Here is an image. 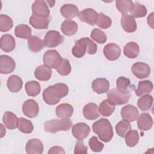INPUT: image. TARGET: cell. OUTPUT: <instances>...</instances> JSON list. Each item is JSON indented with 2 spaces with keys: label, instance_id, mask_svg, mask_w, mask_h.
I'll list each match as a JSON object with an SVG mask.
<instances>
[{
  "label": "cell",
  "instance_id": "6da1fadb",
  "mask_svg": "<svg viewBox=\"0 0 154 154\" xmlns=\"http://www.w3.org/2000/svg\"><path fill=\"white\" fill-rule=\"evenodd\" d=\"M69 93V87L64 83H57L50 85L44 90L43 99L45 102L49 105L58 103L61 98L64 97Z\"/></svg>",
  "mask_w": 154,
  "mask_h": 154
},
{
  "label": "cell",
  "instance_id": "d6a6232c",
  "mask_svg": "<svg viewBox=\"0 0 154 154\" xmlns=\"http://www.w3.org/2000/svg\"><path fill=\"white\" fill-rule=\"evenodd\" d=\"M153 103V97L149 94L142 96L138 99L137 102V106L141 111H149Z\"/></svg>",
  "mask_w": 154,
  "mask_h": 154
},
{
  "label": "cell",
  "instance_id": "ffe728a7",
  "mask_svg": "<svg viewBox=\"0 0 154 154\" xmlns=\"http://www.w3.org/2000/svg\"><path fill=\"white\" fill-rule=\"evenodd\" d=\"M137 126L140 130L147 131L153 126V119L148 113H141L137 118Z\"/></svg>",
  "mask_w": 154,
  "mask_h": 154
},
{
  "label": "cell",
  "instance_id": "836d02e7",
  "mask_svg": "<svg viewBox=\"0 0 154 154\" xmlns=\"http://www.w3.org/2000/svg\"><path fill=\"white\" fill-rule=\"evenodd\" d=\"M25 88L26 94L29 96L31 97H35L37 96L41 91L40 84L35 81H31L27 82L25 84Z\"/></svg>",
  "mask_w": 154,
  "mask_h": 154
},
{
  "label": "cell",
  "instance_id": "f1b7e54d",
  "mask_svg": "<svg viewBox=\"0 0 154 154\" xmlns=\"http://www.w3.org/2000/svg\"><path fill=\"white\" fill-rule=\"evenodd\" d=\"M140 53V48L138 45L134 42H130L126 43L123 48V54L128 58L134 59L138 57Z\"/></svg>",
  "mask_w": 154,
  "mask_h": 154
},
{
  "label": "cell",
  "instance_id": "8d00e7d4",
  "mask_svg": "<svg viewBox=\"0 0 154 154\" xmlns=\"http://www.w3.org/2000/svg\"><path fill=\"white\" fill-rule=\"evenodd\" d=\"M18 129L25 134H30L34 130V126L32 123L23 117H20L18 122Z\"/></svg>",
  "mask_w": 154,
  "mask_h": 154
},
{
  "label": "cell",
  "instance_id": "2e32d148",
  "mask_svg": "<svg viewBox=\"0 0 154 154\" xmlns=\"http://www.w3.org/2000/svg\"><path fill=\"white\" fill-rule=\"evenodd\" d=\"M93 90L97 94H103L108 91L109 82L106 78H97L93 80L91 84Z\"/></svg>",
  "mask_w": 154,
  "mask_h": 154
},
{
  "label": "cell",
  "instance_id": "7a4b0ae2",
  "mask_svg": "<svg viewBox=\"0 0 154 154\" xmlns=\"http://www.w3.org/2000/svg\"><path fill=\"white\" fill-rule=\"evenodd\" d=\"M97 46L94 42L88 37H83L75 42L72 49V53L76 58H82L87 52L89 55L96 53Z\"/></svg>",
  "mask_w": 154,
  "mask_h": 154
},
{
  "label": "cell",
  "instance_id": "603a6c76",
  "mask_svg": "<svg viewBox=\"0 0 154 154\" xmlns=\"http://www.w3.org/2000/svg\"><path fill=\"white\" fill-rule=\"evenodd\" d=\"M55 113L58 117L61 119H69L73 113V108L69 103H61L56 107Z\"/></svg>",
  "mask_w": 154,
  "mask_h": 154
},
{
  "label": "cell",
  "instance_id": "60d3db41",
  "mask_svg": "<svg viewBox=\"0 0 154 154\" xmlns=\"http://www.w3.org/2000/svg\"><path fill=\"white\" fill-rule=\"evenodd\" d=\"M13 26V20L5 14L0 15V31L1 32L8 31Z\"/></svg>",
  "mask_w": 154,
  "mask_h": 154
},
{
  "label": "cell",
  "instance_id": "277c9868",
  "mask_svg": "<svg viewBox=\"0 0 154 154\" xmlns=\"http://www.w3.org/2000/svg\"><path fill=\"white\" fill-rule=\"evenodd\" d=\"M72 125V123L69 119H55L46 122L44 124V128L46 132L55 133L58 131L69 130Z\"/></svg>",
  "mask_w": 154,
  "mask_h": 154
},
{
  "label": "cell",
  "instance_id": "83f0119b",
  "mask_svg": "<svg viewBox=\"0 0 154 154\" xmlns=\"http://www.w3.org/2000/svg\"><path fill=\"white\" fill-rule=\"evenodd\" d=\"M78 24L73 20L66 19L63 22L61 25V30L62 32L67 36H72L78 30Z\"/></svg>",
  "mask_w": 154,
  "mask_h": 154
},
{
  "label": "cell",
  "instance_id": "5bb4252c",
  "mask_svg": "<svg viewBox=\"0 0 154 154\" xmlns=\"http://www.w3.org/2000/svg\"><path fill=\"white\" fill-rule=\"evenodd\" d=\"M90 132V126L85 123H77L75 124L72 129L73 137L77 140H83L86 138Z\"/></svg>",
  "mask_w": 154,
  "mask_h": 154
},
{
  "label": "cell",
  "instance_id": "7dc6e473",
  "mask_svg": "<svg viewBox=\"0 0 154 154\" xmlns=\"http://www.w3.org/2000/svg\"><path fill=\"white\" fill-rule=\"evenodd\" d=\"M87 147L85 146L82 140H78L75 146L74 153L75 154H82L87 153Z\"/></svg>",
  "mask_w": 154,
  "mask_h": 154
},
{
  "label": "cell",
  "instance_id": "cb8c5ba5",
  "mask_svg": "<svg viewBox=\"0 0 154 154\" xmlns=\"http://www.w3.org/2000/svg\"><path fill=\"white\" fill-rule=\"evenodd\" d=\"M50 22V17H38L32 15L29 19V24L37 29H43L48 28Z\"/></svg>",
  "mask_w": 154,
  "mask_h": 154
},
{
  "label": "cell",
  "instance_id": "1f68e13d",
  "mask_svg": "<svg viewBox=\"0 0 154 154\" xmlns=\"http://www.w3.org/2000/svg\"><path fill=\"white\" fill-rule=\"evenodd\" d=\"M115 109V104L109 99L103 100L99 105V113L104 117L111 116Z\"/></svg>",
  "mask_w": 154,
  "mask_h": 154
},
{
  "label": "cell",
  "instance_id": "7402d4cb",
  "mask_svg": "<svg viewBox=\"0 0 154 154\" xmlns=\"http://www.w3.org/2000/svg\"><path fill=\"white\" fill-rule=\"evenodd\" d=\"M34 75L36 79L42 81H47L49 80L52 76L51 68L45 64L40 65L35 70Z\"/></svg>",
  "mask_w": 154,
  "mask_h": 154
},
{
  "label": "cell",
  "instance_id": "e575fe53",
  "mask_svg": "<svg viewBox=\"0 0 154 154\" xmlns=\"http://www.w3.org/2000/svg\"><path fill=\"white\" fill-rule=\"evenodd\" d=\"M14 34L17 37L28 39L31 35V29L25 24H20L14 29Z\"/></svg>",
  "mask_w": 154,
  "mask_h": 154
},
{
  "label": "cell",
  "instance_id": "5b68a950",
  "mask_svg": "<svg viewBox=\"0 0 154 154\" xmlns=\"http://www.w3.org/2000/svg\"><path fill=\"white\" fill-rule=\"evenodd\" d=\"M131 96V91L124 93L119 91L117 88H112L107 94L108 99L115 105H123L128 103Z\"/></svg>",
  "mask_w": 154,
  "mask_h": 154
},
{
  "label": "cell",
  "instance_id": "8992f818",
  "mask_svg": "<svg viewBox=\"0 0 154 154\" xmlns=\"http://www.w3.org/2000/svg\"><path fill=\"white\" fill-rule=\"evenodd\" d=\"M62 58L60 54L54 49L48 50L45 52L43 57V61L47 66L56 69L59 66Z\"/></svg>",
  "mask_w": 154,
  "mask_h": 154
},
{
  "label": "cell",
  "instance_id": "d590c367",
  "mask_svg": "<svg viewBox=\"0 0 154 154\" xmlns=\"http://www.w3.org/2000/svg\"><path fill=\"white\" fill-rule=\"evenodd\" d=\"M124 137L126 145L130 147L135 146L138 144L140 139V136L137 130L131 129L126 133Z\"/></svg>",
  "mask_w": 154,
  "mask_h": 154
},
{
  "label": "cell",
  "instance_id": "f546056e",
  "mask_svg": "<svg viewBox=\"0 0 154 154\" xmlns=\"http://www.w3.org/2000/svg\"><path fill=\"white\" fill-rule=\"evenodd\" d=\"M153 83L150 81H141L138 82V87L135 91L137 96L140 97L150 93L153 90Z\"/></svg>",
  "mask_w": 154,
  "mask_h": 154
},
{
  "label": "cell",
  "instance_id": "44dd1931",
  "mask_svg": "<svg viewBox=\"0 0 154 154\" xmlns=\"http://www.w3.org/2000/svg\"><path fill=\"white\" fill-rule=\"evenodd\" d=\"M15 46V39L13 35L5 34L1 36L0 40V47L3 51L5 52H11L14 49Z\"/></svg>",
  "mask_w": 154,
  "mask_h": 154
},
{
  "label": "cell",
  "instance_id": "e0dca14e",
  "mask_svg": "<svg viewBox=\"0 0 154 154\" xmlns=\"http://www.w3.org/2000/svg\"><path fill=\"white\" fill-rule=\"evenodd\" d=\"M44 149L42 142L37 138L31 139L27 141L25 146L26 152L28 154H41Z\"/></svg>",
  "mask_w": 154,
  "mask_h": 154
},
{
  "label": "cell",
  "instance_id": "74e56055",
  "mask_svg": "<svg viewBox=\"0 0 154 154\" xmlns=\"http://www.w3.org/2000/svg\"><path fill=\"white\" fill-rule=\"evenodd\" d=\"M147 11L146 7L144 5L137 2L133 5L131 11V16L134 18L143 17L147 14Z\"/></svg>",
  "mask_w": 154,
  "mask_h": 154
},
{
  "label": "cell",
  "instance_id": "3957f363",
  "mask_svg": "<svg viewBox=\"0 0 154 154\" xmlns=\"http://www.w3.org/2000/svg\"><path fill=\"white\" fill-rule=\"evenodd\" d=\"M92 128L101 141L107 143L112 140L114 135L112 127L108 119H100L93 124Z\"/></svg>",
  "mask_w": 154,
  "mask_h": 154
},
{
  "label": "cell",
  "instance_id": "4316f807",
  "mask_svg": "<svg viewBox=\"0 0 154 154\" xmlns=\"http://www.w3.org/2000/svg\"><path fill=\"white\" fill-rule=\"evenodd\" d=\"M2 121L5 126L8 129H14L18 127L19 119L17 116L12 112H5L2 117Z\"/></svg>",
  "mask_w": 154,
  "mask_h": 154
},
{
  "label": "cell",
  "instance_id": "9c48e42d",
  "mask_svg": "<svg viewBox=\"0 0 154 154\" xmlns=\"http://www.w3.org/2000/svg\"><path fill=\"white\" fill-rule=\"evenodd\" d=\"M99 14L93 8H87L79 13L78 17L81 21L85 22L90 25L96 24Z\"/></svg>",
  "mask_w": 154,
  "mask_h": 154
},
{
  "label": "cell",
  "instance_id": "4dcf8cb0",
  "mask_svg": "<svg viewBox=\"0 0 154 154\" xmlns=\"http://www.w3.org/2000/svg\"><path fill=\"white\" fill-rule=\"evenodd\" d=\"M29 49L33 52H40L45 46L44 41L35 35H31L28 39Z\"/></svg>",
  "mask_w": 154,
  "mask_h": 154
},
{
  "label": "cell",
  "instance_id": "d6986e66",
  "mask_svg": "<svg viewBox=\"0 0 154 154\" xmlns=\"http://www.w3.org/2000/svg\"><path fill=\"white\" fill-rule=\"evenodd\" d=\"M82 113L84 117L89 120H94L97 119L99 115L97 105L94 103H88L83 108Z\"/></svg>",
  "mask_w": 154,
  "mask_h": 154
},
{
  "label": "cell",
  "instance_id": "7c38bea8",
  "mask_svg": "<svg viewBox=\"0 0 154 154\" xmlns=\"http://www.w3.org/2000/svg\"><path fill=\"white\" fill-rule=\"evenodd\" d=\"M16 67L14 60L8 55H1L0 56V73L8 74L14 71Z\"/></svg>",
  "mask_w": 154,
  "mask_h": 154
},
{
  "label": "cell",
  "instance_id": "b9f144b4",
  "mask_svg": "<svg viewBox=\"0 0 154 154\" xmlns=\"http://www.w3.org/2000/svg\"><path fill=\"white\" fill-rule=\"evenodd\" d=\"M56 70L61 76L69 75L71 72V66L69 61L67 59L62 58Z\"/></svg>",
  "mask_w": 154,
  "mask_h": 154
},
{
  "label": "cell",
  "instance_id": "52a82bcc",
  "mask_svg": "<svg viewBox=\"0 0 154 154\" xmlns=\"http://www.w3.org/2000/svg\"><path fill=\"white\" fill-rule=\"evenodd\" d=\"M64 41V37L55 30H51L46 32L45 38V46L48 48H55L60 45Z\"/></svg>",
  "mask_w": 154,
  "mask_h": 154
},
{
  "label": "cell",
  "instance_id": "ac0fdd59",
  "mask_svg": "<svg viewBox=\"0 0 154 154\" xmlns=\"http://www.w3.org/2000/svg\"><path fill=\"white\" fill-rule=\"evenodd\" d=\"M121 25L125 31L131 33L137 30V22L134 18L128 14H123L121 18Z\"/></svg>",
  "mask_w": 154,
  "mask_h": 154
},
{
  "label": "cell",
  "instance_id": "4fadbf2b",
  "mask_svg": "<svg viewBox=\"0 0 154 154\" xmlns=\"http://www.w3.org/2000/svg\"><path fill=\"white\" fill-rule=\"evenodd\" d=\"M103 54L105 58L109 61H115L117 60L121 55V49L118 45L111 43L104 46Z\"/></svg>",
  "mask_w": 154,
  "mask_h": 154
},
{
  "label": "cell",
  "instance_id": "ab89813d",
  "mask_svg": "<svg viewBox=\"0 0 154 154\" xmlns=\"http://www.w3.org/2000/svg\"><path fill=\"white\" fill-rule=\"evenodd\" d=\"M131 129V125L129 122L126 120H121L116 125V131L117 135L121 137H124L126 133Z\"/></svg>",
  "mask_w": 154,
  "mask_h": 154
},
{
  "label": "cell",
  "instance_id": "9a60e30c",
  "mask_svg": "<svg viewBox=\"0 0 154 154\" xmlns=\"http://www.w3.org/2000/svg\"><path fill=\"white\" fill-rule=\"evenodd\" d=\"M138 114V109L133 105H127L123 106L121 110L122 119L128 122H133L136 120Z\"/></svg>",
  "mask_w": 154,
  "mask_h": 154
},
{
  "label": "cell",
  "instance_id": "f6af8a7d",
  "mask_svg": "<svg viewBox=\"0 0 154 154\" xmlns=\"http://www.w3.org/2000/svg\"><path fill=\"white\" fill-rule=\"evenodd\" d=\"M131 85V81L129 79L124 76H120L117 78L116 81L117 88L122 92H128L130 91L128 90V87Z\"/></svg>",
  "mask_w": 154,
  "mask_h": 154
},
{
  "label": "cell",
  "instance_id": "ba28073f",
  "mask_svg": "<svg viewBox=\"0 0 154 154\" xmlns=\"http://www.w3.org/2000/svg\"><path fill=\"white\" fill-rule=\"evenodd\" d=\"M133 75L138 79L147 78L150 74V67L149 64L143 62L134 63L131 68Z\"/></svg>",
  "mask_w": 154,
  "mask_h": 154
},
{
  "label": "cell",
  "instance_id": "f907efd6",
  "mask_svg": "<svg viewBox=\"0 0 154 154\" xmlns=\"http://www.w3.org/2000/svg\"><path fill=\"white\" fill-rule=\"evenodd\" d=\"M46 3H48V4H49V6H50L51 7H52L54 6V4H55V1H46Z\"/></svg>",
  "mask_w": 154,
  "mask_h": 154
},
{
  "label": "cell",
  "instance_id": "ee69618b",
  "mask_svg": "<svg viewBox=\"0 0 154 154\" xmlns=\"http://www.w3.org/2000/svg\"><path fill=\"white\" fill-rule=\"evenodd\" d=\"M112 24L111 19L104 14L103 13H100L98 15V19L96 25L102 29H107L111 26Z\"/></svg>",
  "mask_w": 154,
  "mask_h": 154
},
{
  "label": "cell",
  "instance_id": "f35d334b",
  "mask_svg": "<svg viewBox=\"0 0 154 154\" xmlns=\"http://www.w3.org/2000/svg\"><path fill=\"white\" fill-rule=\"evenodd\" d=\"M116 7L123 14L131 12L134 3L131 0H117L116 2Z\"/></svg>",
  "mask_w": 154,
  "mask_h": 154
},
{
  "label": "cell",
  "instance_id": "7bdbcfd3",
  "mask_svg": "<svg viewBox=\"0 0 154 154\" xmlns=\"http://www.w3.org/2000/svg\"><path fill=\"white\" fill-rule=\"evenodd\" d=\"M90 37L91 39L98 43H105L107 40V36L106 34L100 29L94 28L91 32Z\"/></svg>",
  "mask_w": 154,
  "mask_h": 154
},
{
  "label": "cell",
  "instance_id": "484cf974",
  "mask_svg": "<svg viewBox=\"0 0 154 154\" xmlns=\"http://www.w3.org/2000/svg\"><path fill=\"white\" fill-rule=\"evenodd\" d=\"M60 13L63 17L70 19L78 16L79 9L74 4H66L61 7Z\"/></svg>",
  "mask_w": 154,
  "mask_h": 154
},
{
  "label": "cell",
  "instance_id": "d4e9b609",
  "mask_svg": "<svg viewBox=\"0 0 154 154\" xmlns=\"http://www.w3.org/2000/svg\"><path fill=\"white\" fill-rule=\"evenodd\" d=\"M22 79L17 75H13L10 76L7 81V86L10 91L17 93L22 88Z\"/></svg>",
  "mask_w": 154,
  "mask_h": 154
},
{
  "label": "cell",
  "instance_id": "c3c4849f",
  "mask_svg": "<svg viewBox=\"0 0 154 154\" xmlns=\"http://www.w3.org/2000/svg\"><path fill=\"white\" fill-rule=\"evenodd\" d=\"M49 154H54V153H65V151L60 146H54L50 148L48 151Z\"/></svg>",
  "mask_w": 154,
  "mask_h": 154
},
{
  "label": "cell",
  "instance_id": "bcb514c9",
  "mask_svg": "<svg viewBox=\"0 0 154 154\" xmlns=\"http://www.w3.org/2000/svg\"><path fill=\"white\" fill-rule=\"evenodd\" d=\"M88 144L91 150L94 152H101L104 147V144L100 142L97 140V138L95 136H93L90 138Z\"/></svg>",
  "mask_w": 154,
  "mask_h": 154
},
{
  "label": "cell",
  "instance_id": "681fc988",
  "mask_svg": "<svg viewBox=\"0 0 154 154\" xmlns=\"http://www.w3.org/2000/svg\"><path fill=\"white\" fill-rule=\"evenodd\" d=\"M153 13H151L147 17V23L152 28H153Z\"/></svg>",
  "mask_w": 154,
  "mask_h": 154
},
{
  "label": "cell",
  "instance_id": "30bf717a",
  "mask_svg": "<svg viewBox=\"0 0 154 154\" xmlns=\"http://www.w3.org/2000/svg\"><path fill=\"white\" fill-rule=\"evenodd\" d=\"M31 9L32 13L34 16L43 17H49L50 11L46 1L42 0L35 1L32 5Z\"/></svg>",
  "mask_w": 154,
  "mask_h": 154
},
{
  "label": "cell",
  "instance_id": "8fae6325",
  "mask_svg": "<svg viewBox=\"0 0 154 154\" xmlns=\"http://www.w3.org/2000/svg\"><path fill=\"white\" fill-rule=\"evenodd\" d=\"M22 111L23 114L29 118L35 117L39 112L38 105L35 100L28 99L23 103Z\"/></svg>",
  "mask_w": 154,
  "mask_h": 154
}]
</instances>
